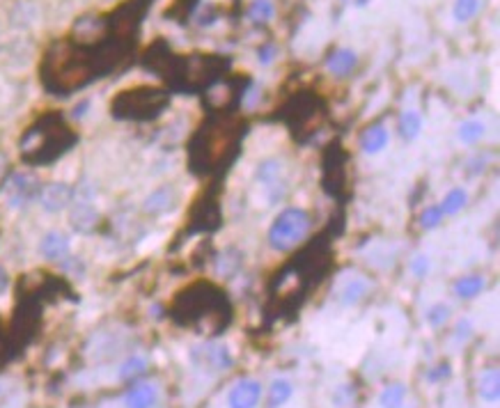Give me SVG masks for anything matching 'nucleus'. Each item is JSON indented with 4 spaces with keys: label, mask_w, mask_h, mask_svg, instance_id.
Returning a JSON list of instances; mask_svg holds the SVG:
<instances>
[{
    "label": "nucleus",
    "mask_w": 500,
    "mask_h": 408,
    "mask_svg": "<svg viewBox=\"0 0 500 408\" xmlns=\"http://www.w3.org/2000/svg\"><path fill=\"white\" fill-rule=\"evenodd\" d=\"M307 230H310V216H307V211L298 209V206L282 209L269 230V246L273 251L287 253L296 244H301Z\"/></svg>",
    "instance_id": "f257e3e1"
},
{
    "label": "nucleus",
    "mask_w": 500,
    "mask_h": 408,
    "mask_svg": "<svg viewBox=\"0 0 500 408\" xmlns=\"http://www.w3.org/2000/svg\"><path fill=\"white\" fill-rule=\"evenodd\" d=\"M262 393L264 388L257 379H239L228 393V408H257Z\"/></svg>",
    "instance_id": "f03ea898"
},
{
    "label": "nucleus",
    "mask_w": 500,
    "mask_h": 408,
    "mask_svg": "<svg viewBox=\"0 0 500 408\" xmlns=\"http://www.w3.org/2000/svg\"><path fill=\"white\" fill-rule=\"evenodd\" d=\"M158 402V390L152 383H136L124 395V406L127 408H152Z\"/></svg>",
    "instance_id": "7ed1b4c3"
},
{
    "label": "nucleus",
    "mask_w": 500,
    "mask_h": 408,
    "mask_svg": "<svg viewBox=\"0 0 500 408\" xmlns=\"http://www.w3.org/2000/svg\"><path fill=\"white\" fill-rule=\"evenodd\" d=\"M71 195H74L71 188L67 184H51L44 188V193H41V206H44V211L55 213L71 202Z\"/></svg>",
    "instance_id": "20e7f679"
},
{
    "label": "nucleus",
    "mask_w": 500,
    "mask_h": 408,
    "mask_svg": "<svg viewBox=\"0 0 500 408\" xmlns=\"http://www.w3.org/2000/svg\"><path fill=\"white\" fill-rule=\"evenodd\" d=\"M41 255L46 257V260H64L67 255H69V239L60 232H48V234L41 239V246H39Z\"/></svg>",
    "instance_id": "39448f33"
},
{
    "label": "nucleus",
    "mask_w": 500,
    "mask_h": 408,
    "mask_svg": "<svg viewBox=\"0 0 500 408\" xmlns=\"http://www.w3.org/2000/svg\"><path fill=\"white\" fill-rule=\"evenodd\" d=\"M358 64V55L352 48H338L333 51L331 57L326 60V69L333 73V76H347L352 73V69Z\"/></svg>",
    "instance_id": "423d86ee"
},
{
    "label": "nucleus",
    "mask_w": 500,
    "mask_h": 408,
    "mask_svg": "<svg viewBox=\"0 0 500 408\" xmlns=\"http://www.w3.org/2000/svg\"><path fill=\"white\" fill-rule=\"evenodd\" d=\"M368 291H370V282L361 278V276H356V278H349L342 287H340V303L342 305H356V303H361L365 296H368Z\"/></svg>",
    "instance_id": "0eeeda50"
},
{
    "label": "nucleus",
    "mask_w": 500,
    "mask_h": 408,
    "mask_svg": "<svg viewBox=\"0 0 500 408\" xmlns=\"http://www.w3.org/2000/svg\"><path fill=\"white\" fill-rule=\"evenodd\" d=\"M37 190V181L30 177V174H16L12 179V186H10V195H12V204L19 206L23 202H28V199L35 195Z\"/></svg>",
    "instance_id": "6e6552de"
},
{
    "label": "nucleus",
    "mask_w": 500,
    "mask_h": 408,
    "mask_svg": "<svg viewBox=\"0 0 500 408\" xmlns=\"http://www.w3.org/2000/svg\"><path fill=\"white\" fill-rule=\"evenodd\" d=\"M388 129L383 127V124H377V127H370L368 131H365V136L361 140V147H363V152L365 154H379L386 149L388 145Z\"/></svg>",
    "instance_id": "1a4fd4ad"
},
{
    "label": "nucleus",
    "mask_w": 500,
    "mask_h": 408,
    "mask_svg": "<svg viewBox=\"0 0 500 408\" xmlns=\"http://www.w3.org/2000/svg\"><path fill=\"white\" fill-rule=\"evenodd\" d=\"M485 289H487V280L482 276H464L457 280L454 294L457 298H461V301H473V298H478Z\"/></svg>",
    "instance_id": "9d476101"
},
{
    "label": "nucleus",
    "mask_w": 500,
    "mask_h": 408,
    "mask_svg": "<svg viewBox=\"0 0 500 408\" xmlns=\"http://www.w3.org/2000/svg\"><path fill=\"white\" fill-rule=\"evenodd\" d=\"M97 218L99 216L95 211V206L90 202H85V199H81L71 211V223L78 232H90L97 225Z\"/></svg>",
    "instance_id": "9b49d317"
},
{
    "label": "nucleus",
    "mask_w": 500,
    "mask_h": 408,
    "mask_svg": "<svg viewBox=\"0 0 500 408\" xmlns=\"http://www.w3.org/2000/svg\"><path fill=\"white\" fill-rule=\"evenodd\" d=\"M291 395H294V386H291V381L276 379L271 383L269 395H266V406L269 408H282L291 399Z\"/></svg>",
    "instance_id": "f8f14e48"
},
{
    "label": "nucleus",
    "mask_w": 500,
    "mask_h": 408,
    "mask_svg": "<svg viewBox=\"0 0 500 408\" xmlns=\"http://www.w3.org/2000/svg\"><path fill=\"white\" fill-rule=\"evenodd\" d=\"M480 397L485 404H496L500 397V379L498 370H487L480 377Z\"/></svg>",
    "instance_id": "ddd939ff"
},
{
    "label": "nucleus",
    "mask_w": 500,
    "mask_h": 408,
    "mask_svg": "<svg viewBox=\"0 0 500 408\" xmlns=\"http://www.w3.org/2000/svg\"><path fill=\"white\" fill-rule=\"evenodd\" d=\"M280 174H282V163L278 158H266L257 168V181L264 184L266 188H273L280 184Z\"/></svg>",
    "instance_id": "4468645a"
},
{
    "label": "nucleus",
    "mask_w": 500,
    "mask_h": 408,
    "mask_svg": "<svg viewBox=\"0 0 500 408\" xmlns=\"http://www.w3.org/2000/svg\"><path fill=\"white\" fill-rule=\"evenodd\" d=\"M422 131V118L418 111H404L402 118H399V136H402L406 143H411L420 136Z\"/></svg>",
    "instance_id": "2eb2a0df"
},
{
    "label": "nucleus",
    "mask_w": 500,
    "mask_h": 408,
    "mask_svg": "<svg viewBox=\"0 0 500 408\" xmlns=\"http://www.w3.org/2000/svg\"><path fill=\"white\" fill-rule=\"evenodd\" d=\"M406 386L404 383H390L388 388H383L379 395V406L381 408H404L406 404Z\"/></svg>",
    "instance_id": "dca6fc26"
},
{
    "label": "nucleus",
    "mask_w": 500,
    "mask_h": 408,
    "mask_svg": "<svg viewBox=\"0 0 500 408\" xmlns=\"http://www.w3.org/2000/svg\"><path fill=\"white\" fill-rule=\"evenodd\" d=\"M466 202H468V193L464 188H450L438 206L443 209L445 216H457L466 206Z\"/></svg>",
    "instance_id": "f3484780"
},
{
    "label": "nucleus",
    "mask_w": 500,
    "mask_h": 408,
    "mask_svg": "<svg viewBox=\"0 0 500 408\" xmlns=\"http://www.w3.org/2000/svg\"><path fill=\"white\" fill-rule=\"evenodd\" d=\"M207 363H209L214 370L223 372V370H230L232 365H235V358H232L230 349L225 344H214V346L207 349Z\"/></svg>",
    "instance_id": "a211bd4d"
},
{
    "label": "nucleus",
    "mask_w": 500,
    "mask_h": 408,
    "mask_svg": "<svg viewBox=\"0 0 500 408\" xmlns=\"http://www.w3.org/2000/svg\"><path fill=\"white\" fill-rule=\"evenodd\" d=\"M487 127L480 120H466L459 124V140L464 145H475L485 138Z\"/></svg>",
    "instance_id": "6ab92c4d"
},
{
    "label": "nucleus",
    "mask_w": 500,
    "mask_h": 408,
    "mask_svg": "<svg viewBox=\"0 0 500 408\" xmlns=\"http://www.w3.org/2000/svg\"><path fill=\"white\" fill-rule=\"evenodd\" d=\"M145 372H147V358L145 356H131L122 363L118 377L122 381H133V379L143 377Z\"/></svg>",
    "instance_id": "aec40b11"
},
{
    "label": "nucleus",
    "mask_w": 500,
    "mask_h": 408,
    "mask_svg": "<svg viewBox=\"0 0 500 408\" xmlns=\"http://www.w3.org/2000/svg\"><path fill=\"white\" fill-rule=\"evenodd\" d=\"M170 206H172V190L170 188H158L156 193L149 195L145 202V209L149 213H163V211H168Z\"/></svg>",
    "instance_id": "412c9836"
},
{
    "label": "nucleus",
    "mask_w": 500,
    "mask_h": 408,
    "mask_svg": "<svg viewBox=\"0 0 500 408\" xmlns=\"http://www.w3.org/2000/svg\"><path fill=\"white\" fill-rule=\"evenodd\" d=\"M273 14H276V7H273L271 0H253V3H250L248 16H250V19H253L255 23L271 21Z\"/></svg>",
    "instance_id": "4be33fe9"
},
{
    "label": "nucleus",
    "mask_w": 500,
    "mask_h": 408,
    "mask_svg": "<svg viewBox=\"0 0 500 408\" xmlns=\"http://www.w3.org/2000/svg\"><path fill=\"white\" fill-rule=\"evenodd\" d=\"M480 12V0H454V7H452V16L459 23H466L475 19Z\"/></svg>",
    "instance_id": "5701e85b"
},
{
    "label": "nucleus",
    "mask_w": 500,
    "mask_h": 408,
    "mask_svg": "<svg viewBox=\"0 0 500 408\" xmlns=\"http://www.w3.org/2000/svg\"><path fill=\"white\" fill-rule=\"evenodd\" d=\"M450 314H452L450 305L436 303V305H431L429 310H427V323H429L431 328H440V326H443V323L450 319Z\"/></svg>",
    "instance_id": "b1692460"
},
{
    "label": "nucleus",
    "mask_w": 500,
    "mask_h": 408,
    "mask_svg": "<svg viewBox=\"0 0 500 408\" xmlns=\"http://www.w3.org/2000/svg\"><path fill=\"white\" fill-rule=\"evenodd\" d=\"M443 218H445L443 209H440L438 204H431V206H427V209L422 211L420 223H422L424 230H434V227H438L440 223H443Z\"/></svg>",
    "instance_id": "393cba45"
},
{
    "label": "nucleus",
    "mask_w": 500,
    "mask_h": 408,
    "mask_svg": "<svg viewBox=\"0 0 500 408\" xmlns=\"http://www.w3.org/2000/svg\"><path fill=\"white\" fill-rule=\"evenodd\" d=\"M408 269H411V273L415 278H424L431 269V262H429L427 255H415L411 260V264H408Z\"/></svg>",
    "instance_id": "a878e982"
},
{
    "label": "nucleus",
    "mask_w": 500,
    "mask_h": 408,
    "mask_svg": "<svg viewBox=\"0 0 500 408\" xmlns=\"http://www.w3.org/2000/svg\"><path fill=\"white\" fill-rule=\"evenodd\" d=\"M471 332H473L471 319H461L459 323H457V328H454V342H466V339L471 337Z\"/></svg>",
    "instance_id": "bb28decb"
},
{
    "label": "nucleus",
    "mask_w": 500,
    "mask_h": 408,
    "mask_svg": "<svg viewBox=\"0 0 500 408\" xmlns=\"http://www.w3.org/2000/svg\"><path fill=\"white\" fill-rule=\"evenodd\" d=\"M450 374H452V367H450L447 363H443V365H438V367H434L427 374V381L438 383V381H443V379H450Z\"/></svg>",
    "instance_id": "cd10ccee"
},
{
    "label": "nucleus",
    "mask_w": 500,
    "mask_h": 408,
    "mask_svg": "<svg viewBox=\"0 0 500 408\" xmlns=\"http://www.w3.org/2000/svg\"><path fill=\"white\" fill-rule=\"evenodd\" d=\"M352 397H354V390L349 388V386H342V388H338L335 395H333V404H335V406H347L349 402H352Z\"/></svg>",
    "instance_id": "c85d7f7f"
},
{
    "label": "nucleus",
    "mask_w": 500,
    "mask_h": 408,
    "mask_svg": "<svg viewBox=\"0 0 500 408\" xmlns=\"http://www.w3.org/2000/svg\"><path fill=\"white\" fill-rule=\"evenodd\" d=\"M257 55H260V62H262V64H271L273 57H276V46H273V44H266V46L260 48V53H257Z\"/></svg>",
    "instance_id": "c756f323"
},
{
    "label": "nucleus",
    "mask_w": 500,
    "mask_h": 408,
    "mask_svg": "<svg viewBox=\"0 0 500 408\" xmlns=\"http://www.w3.org/2000/svg\"><path fill=\"white\" fill-rule=\"evenodd\" d=\"M7 287V276H5V271L0 269V291H3Z\"/></svg>",
    "instance_id": "7c9ffc66"
},
{
    "label": "nucleus",
    "mask_w": 500,
    "mask_h": 408,
    "mask_svg": "<svg viewBox=\"0 0 500 408\" xmlns=\"http://www.w3.org/2000/svg\"><path fill=\"white\" fill-rule=\"evenodd\" d=\"M0 177H3V168H0Z\"/></svg>",
    "instance_id": "2f4dec72"
},
{
    "label": "nucleus",
    "mask_w": 500,
    "mask_h": 408,
    "mask_svg": "<svg viewBox=\"0 0 500 408\" xmlns=\"http://www.w3.org/2000/svg\"><path fill=\"white\" fill-rule=\"evenodd\" d=\"M0 393H3V386H0Z\"/></svg>",
    "instance_id": "473e14b6"
}]
</instances>
